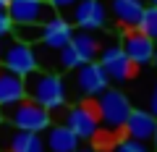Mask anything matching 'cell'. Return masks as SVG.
Wrapping results in <instances>:
<instances>
[{"label":"cell","instance_id":"277c9868","mask_svg":"<svg viewBox=\"0 0 157 152\" xmlns=\"http://www.w3.org/2000/svg\"><path fill=\"white\" fill-rule=\"evenodd\" d=\"M37 50L26 42L16 40V37H0V68H6L11 73L26 76V73L37 71Z\"/></svg>","mask_w":157,"mask_h":152},{"label":"cell","instance_id":"30bf717a","mask_svg":"<svg viewBox=\"0 0 157 152\" xmlns=\"http://www.w3.org/2000/svg\"><path fill=\"white\" fill-rule=\"evenodd\" d=\"M71 13H73V24L84 32H97L107 24V6L102 0H76Z\"/></svg>","mask_w":157,"mask_h":152},{"label":"cell","instance_id":"8fae6325","mask_svg":"<svg viewBox=\"0 0 157 152\" xmlns=\"http://www.w3.org/2000/svg\"><path fill=\"white\" fill-rule=\"evenodd\" d=\"M123 53L128 55V60L134 63V68H141V66H149L152 63V55H155V42L141 34L139 29H128L123 34V42H121Z\"/></svg>","mask_w":157,"mask_h":152},{"label":"cell","instance_id":"2e32d148","mask_svg":"<svg viewBox=\"0 0 157 152\" xmlns=\"http://www.w3.org/2000/svg\"><path fill=\"white\" fill-rule=\"evenodd\" d=\"M24 100V76L0 68V107Z\"/></svg>","mask_w":157,"mask_h":152},{"label":"cell","instance_id":"ac0fdd59","mask_svg":"<svg viewBox=\"0 0 157 152\" xmlns=\"http://www.w3.org/2000/svg\"><path fill=\"white\" fill-rule=\"evenodd\" d=\"M11 34L26 45H34V42L42 40V24H13Z\"/></svg>","mask_w":157,"mask_h":152},{"label":"cell","instance_id":"f1b7e54d","mask_svg":"<svg viewBox=\"0 0 157 152\" xmlns=\"http://www.w3.org/2000/svg\"><path fill=\"white\" fill-rule=\"evenodd\" d=\"M149 6H155V8H157V0H152V3H149Z\"/></svg>","mask_w":157,"mask_h":152},{"label":"cell","instance_id":"cb8c5ba5","mask_svg":"<svg viewBox=\"0 0 157 152\" xmlns=\"http://www.w3.org/2000/svg\"><path fill=\"white\" fill-rule=\"evenodd\" d=\"M147 110L157 118V84H155V89H152V95H149V107H147Z\"/></svg>","mask_w":157,"mask_h":152},{"label":"cell","instance_id":"7402d4cb","mask_svg":"<svg viewBox=\"0 0 157 152\" xmlns=\"http://www.w3.org/2000/svg\"><path fill=\"white\" fill-rule=\"evenodd\" d=\"M11 29H13V21H11V16H8L6 11H0V37L11 34Z\"/></svg>","mask_w":157,"mask_h":152},{"label":"cell","instance_id":"d6986e66","mask_svg":"<svg viewBox=\"0 0 157 152\" xmlns=\"http://www.w3.org/2000/svg\"><path fill=\"white\" fill-rule=\"evenodd\" d=\"M136 29L141 34H147L152 42H157V8L155 6H144V13H141Z\"/></svg>","mask_w":157,"mask_h":152},{"label":"cell","instance_id":"83f0119b","mask_svg":"<svg viewBox=\"0 0 157 152\" xmlns=\"http://www.w3.org/2000/svg\"><path fill=\"white\" fill-rule=\"evenodd\" d=\"M8 8V0H0V11H6Z\"/></svg>","mask_w":157,"mask_h":152},{"label":"cell","instance_id":"ba28073f","mask_svg":"<svg viewBox=\"0 0 157 152\" xmlns=\"http://www.w3.org/2000/svg\"><path fill=\"white\" fill-rule=\"evenodd\" d=\"M73 87L81 97H97L102 89L110 87V79L107 73L102 71V66L97 60L81 63L78 68H73Z\"/></svg>","mask_w":157,"mask_h":152},{"label":"cell","instance_id":"7a4b0ae2","mask_svg":"<svg viewBox=\"0 0 157 152\" xmlns=\"http://www.w3.org/2000/svg\"><path fill=\"white\" fill-rule=\"evenodd\" d=\"M0 121L16 126V129H24V131L42 134V131L52 123V113L24 97V100H18V102H11V105L0 107Z\"/></svg>","mask_w":157,"mask_h":152},{"label":"cell","instance_id":"8992f818","mask_svg":"<svg viewBox=\"0 0 157 152\" xmlns=\"http://www.w3.org/2000/svg\"><path fill=\"white\" fill-rule=\"evenodd\" d=\"M0 152H45L42 134L24 131L0 121Z\"/></svg>","mask_w":157,"mask_h":152},{"label":"cell","instance_id":"6da1fadb","mask_svg":"<svg viewBox=\"0 0 157 152\" xmlns=\"http://www.w3.org/2000/svg\"><path fill=\"white\" fill-rule=\"evenodd\" d=\"M24 97L37 105H42L45 110L55 113L66 105L68 100V89L66 81L50 71H32L24 76Z\"/></svg>","mask_w":157,"mask_h":152},{"label":"cell","instance_id":"52a82bcc","mask_svg":"<svg viewBox=\"0 0 157 152\" xmlns=\"http://www.w3.org/2000/svg\"><path fill=\"white\" fill-rule=\"evenodd\" d=\"M97 63H100L102 71L107 73V79L115 81V84H126V81L134 76V63L128 60V55L123 53V47H121V45L100 47Z\"/></svg>","mask_w":157,"mask_h":152},{"label":"cell","instance_id":"d4e9b609","mask_svg":"<svg viewBox=\"0 0 157 152\" xmlns=\"http://www.w3.org/2000/svg\"><path fill=\"white\" fill-rule=\"evenodd\" d=\"M152 147H155V152H157V121H155V131H152Z\"/></svg>","mask_w":157,"mask_h":152},{"label":"cell","instance_id":"ffe728a7","mask_svg":"<svg viewBox=\"0 0 157 152\" xmlns=\"http://www.w3.org/2000/svg\"><path fill=\"white\" fill-rule=\"evenodd\" d=\"M58 66H60L63 71H73V68L81 66V58L76 55V50L71 47V42H68L66 47H60V50H58Z\"/></svg>","mask_w":157,"mask_h":152},{"label":"cell","instance_id":"5bb4252c","mask_svg":"<svg viewBox=\"0 0 157 152\" xmlns=\"http://www.w3.org/2000/svg\"><path fill=\"white\" fill-rule=\"evenodd\" d=\"M155 115L144 107H131L128 110V118L123 123V134L131 136V139H139V142H149L152 139V131H155Z\"/></svg>","mask_w":157,"mask_h":152},{"label":"cell","instance_id":"484cf974","mask_svg":"<svg viewBox=\"0 0 157 152\" xmlns=\"http://www.w3.org/2000/svg\"><path fill=\"white\" fill-rule=\"evenodd\" d=\"M76 152H100V150H94V147H78Z\"/></svg>","mask_w":157,"mask_h":152},{"label":"cell","instance_id":"9a60e30c","mask_svg":"<svg viewBox=\"0 0 157 152\" xmlns=\"http://www.w3.org/2000/svg\"><path fill=\"white\" fill-rule=\"evenodd\" d=\"M110 13L121 26L136 29L141 13H144V0H110Z\"/></svg>","mask_w":157,"mask_h":152},{"label":"cell","instance_id":"7c38bea8","mask_svg":"<svg viewBox=\"0 0 157 152\" xmlns=\"http://www.w3.org/2000/svg\"><path fill=\"white\" fill-rule=\"evenodd\" d=\"M71 37H73L71 21H66L63 16L52 13V16L42 24V40H39V45L45 47V50H50V53H58L60 47H66L68 42H71Z\"/></svg>","mask_w":157,"mask_h":152},{"label":"cell","instance_id":"4fadbf2b","mask_svg":"<svg viewBox=\"0 0 157 152\" xmlns=\"http://www.w3.org/2000/svg\"><path fill=\"white\" fill-rule=\"evenodd\" d=\"M42 142H45V152H76L81 147V139L66 123H50L42 131Z\"/></svg>","mask_w":157,"mask_h":152},{"label":"cell","instance_id":"603a6c76","mask_svg":"<svg viewBox=\"0 0 157 152\" xmlns=\"http://www.w3.org/2000/svg\"><path fill=\"white\" fill-rule=\"evenodd\" d=\"M47 3H50L55 11H68V8H73V3H76V0H47Z\"/></svg>","mask_w":157,"mask_h":152},{"label":"cell","instance_id":"e0dca14e","mask_svg":"<svg viewBox=\"0 0 157 152\" xmlns=\"http://www.w3.org/2000/svg\"><path fill=\"white\" fill-rule=\"evenodd\" d=\"M71 47L76 50V55L81 58V63L97 60V55H100V40H97L92 32H84V29L73 32V37H71Z\"/></svg>","mask_w":157,"mask_h":152},{"label":"cell","instance_id":"44dd1931","mask_svg":"<svg viewBox=\"0 0 157 152\" xmlns=\"http://www.w3.org/2000/svg\"><path fill=\"white\" fill-rule=\"evenodd\" d=\"M113 152H152L147 142H139V139H131V136H123V139H118Z\"/></svg>","mask_w":157,"mask_h":152},{"label":"cell","instance_id":"9c48e42d","mask_svg":"<svg viewBox=\"0 0 157 152\" xmlns=\"http://www.w3.org/2000/svg\"><path fill=\"white\" fill-rule=\"evenodd\" d=\"M6 13L13 24H45L55 8L47 0H8Z\"/></svg>","mask_w":157,"mask_h":152},{"label":"cell","instance_id":"4316f807","mask_svg":"<svg viewBox=\"0 0 157 152\" xmlns=\"http://www.w3.org/2000/svg\"><path fill=\"white\" fill-rule=\"evenodd\" d=\"M152 63L157 66V42H155V55H152Z\"/></svg>","mask_w":157,"mask_h":152},{"label":"cell","instance_id":"5b68a950","mask_svg":"<svg viewBox=\"0 0 157 152\" xmlns=\"http://www.w3.org/2000/svg\"><path fill=\"white\" fill-rule=\"evenodd\" d=\"M66 126L81 142H92L100 134V118H97L94 102H78L66 110Z\"/></svg>","mask_w":157,"mask_h":152},{"label":"cell","instance_id":"3957f363","mask_svg":"<svg viewBox=\"0 0 157 152\" xmlns=\"http://www.w3.org/2000/svg\"><path fill=\"white\" fill-rule=\"evenodd\" d=\"M94 110H97V118H100V129L105 134H118V131H123L131 102L121 89H110L107 87V89H102L94 97Z\"/></svg>","mask_w":157,"mask_h":152}]
</instances>
